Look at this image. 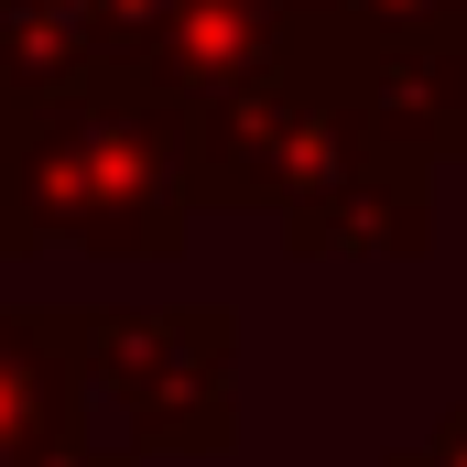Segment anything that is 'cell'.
Instances as JSON below:
<instances>
[{
    "instance_id": "obj_1",
    "label": "cell",
    "mask_w": 467,
    "mask_h": 467,
    "mask_svg": "<svg viewBox=\"0 0 467 467\" xmlns=\"http://www.w3.org/2000/svg\"><path fill=\"white\" fill-rule=\"evenodd\" d=\"M380 11H402V22H446V11H467V0H380Z\"/></svg>"
}]
</instances>
